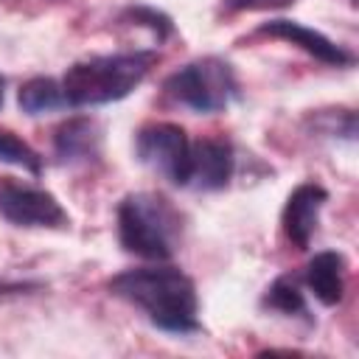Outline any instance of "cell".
Segmentation results:
<instances>
[{"instance_id":"30bf717a","label":"cell","mask_w":359,"mask_h":359,"mask_svg":"<svg viewBox=\"0 0 359 359\" xmlns=\"http://www.w3.org/2000/svg\"><path fill=\"white\" fill-rule=\"evenodd\" d=\"M255 34L292 42L300 50H306L309 56H314L317 62L328 65V67H351L353 65V53L351 50H345L342 45H337L325 34H320V31H314V28L297 22V20H269L264 25H258Z\"/></svg>"},{"instance_id":"4fadbf2b","label":"cell","mask_w":359,"mask_h":359,"mask_svg":"<svg viewBox=\"0 0 359 359\" xmlns=\"http://www.w3.org/2000/svg\"><path fill=\"white\" fill-rule=\"evenodd\" d=\"M264 306L283 314V317H306L309 320V303L306 294L300 292L297 280L289 275H280L269 283L266 294H264Z\"/></svg>"},{"instance_id":"ba28073f","label":"cell","mask_w":359,"mask_h":359,"mask_svg":"<svg viewBox=\"0 0 359 359\" xmlns=\"http://www.w3.org/2000/svg\"><path fill=\"white\" fill-rule=\"evenodd\" d=\"M325 202H328V191L320 182H300L286 196L280 227L289 244H294L297 250H306L311 244L317 224H320V210L325 208Z\"/></svg>"},{"instance_id":"7c38bea8","label":"cell","mask_w":359,"mask_h":359,"mask_svg":"<svg viewBox=\"0 0 359 359\" xmlns=\"http://www.w3.org/2000/svg\"><path fill=\"white\" fill-rule=\"evenodd\" d=\"M17 104H20V109L25 115H48V112H56V109L67 107L62 84L56 79H50V76L28 79L17 93Z\"/></svg>"},{"instance_id":"6da1fadb","label":"cell","mask_w":359,"mask_h":359,"mask_svg":"<svg viewBox=\"0 0 359 359\" xmlns=\"http://www.w3.org/2000/svg\"><path fill=\"white\" fill-rule=\"evenodd\" d=\"M109 294L135 306L157 331L185 337L202 328L196 283L177 266L123 269L107 280Z\"/></svg>"},{"instance_id":"2e32d148","label":"cell","mask_w":359,"mask_h":359,"mask_svg":"<svg viewBox=\"0 0 359 359\" xmlns=\"http://www.w3.org/2000/svg\"><path fill=\"white\" fill-rule=\"evenodd\" d=\"M294 0H222V8L230 14L238 11H272V8H286Z\"/></svg>"},{"instance_id":"5bb4252c","label":"cell","mask_w":359,"mask_h":359,"mask_svg":"<svg viewBox=\"0 0 359 359\" xmlns=\"http://www.w3.org/2000/svg\"><path fill=\"white\" fill-rule=\"evenodd\" d=\"M0 163L6 165H14V168H22L28 174H42V157L39 151L25 143L22 137H17L14 132L8 129H0Z\"/></svg>"},{"instance_id":"d6986e66","label":"cell","mask_w":359,"mask_h":359,"mask_svg":"<svg viewBox=\"0 0 359 359\" xmlns=\"http://www.w3.org/2000/svg\"><path fill=\"white\" fill-rule=\"evenodd\" d=\"M351 3H356V0H351Z\"/></svg>"},{"instance_id":"ac0fdd59","label":"cell","mask_w":359,"mask_h":359,"mask_svg":"<svg viewBox=\"0 0 359 359\" xmlns=\"http://www.w3.org/2000/svg\"><path fill=\"white\" fill-rule=\"evenodd\" d=\"M3 101H6V79L0 73V107H3Z\"/></svg>"},{"instance_id":"3957f363","label":"cell","mask_w":359,"mask_h":359,"mask_svg":"<svg viewBox=\"0 0 359 359\" xmlns=\"http://www.w3.org/2000/svg\"><path fill=\"white\" fill-rule=\"evenodd\" d=\"M115 227L121 247L146 261H168L182 238L180 210L154 191L126 194L118 202Z\"/></svg>"},{"instance_id":"e0dca14e","label":"cell","mask_w":359,"mask_h":359,"mask_svg":"<svg viewBox=\"0 0 359 359\" xmlns=\"http://www.w3.org/2000/svg\"><path fill=\"white\" fill-rule=\"evenodd\" d=\"M39 283H3L0 280V297L3 294H20V292H28V289H36Z\"/></svg>"},{"instance_id":"52a82bcc","label":"cell","mask_w":359,"mask_h":359,"mask_svg":"<svg viewBox=\"0 0 359 359\" xmlns=\"http://www.w3.org/2000/svg\"><path fill=\"white\" fill-rule=\"evenodd\" d=\"M236 149L227 137H202L191 140V171L188 188L196 191H222L233 180Z\"/></svg>"},{"instance_id":"9a60e30c","label":"cell","mask_w":359,"mask_h":359,"mask_svg":"<svg viewBox=\"0 0 359 359\" xmlns=\"http://www.w3.org/2000/svg\"><path fill=\"white\" fill-rule=\"evenodd\" d=\"M121 20H123L126 25L149 28V31L157 36V42H163V39H168V36L174 34V20H171L165 11H160V8H154V6H146V3H132V6H126V8L121 11Z\"/></svg>"},{"instance_id":"7a4b0ae2","label":"cell","mask_w":359,"mask_h":359,"mask_svg":"<svg viewBox=\"0 0 359 359\" xmlns=\"http://www.w3.org/2000/svg\"><path fill=\"white\" fill-rule=\"evenodd\" d=\"M154 62H157V50L90 56L70 65L59 84L67 107H101L135 93L154 67Z\"/></svg>"},{"instance_id":"8fae6325","label":"cell","mask_w":359,"mask_h":359,"mask_svg":"<svg viewBox=\"0 0 359 359\" xmlns=\"http://www.w3.org/2000/svg\"><path fill=\"white\" fill-rule=\"evenodd\" d=\"M345 275H348V261L337 250H323L306 264V283L314 292V297L323 306H339L345 297Z\"/></svg>"},{"instance_id":"277c9868","label":"cell","mask_w":359,"mask_h":359,"mask_svg":"<svg viewBox=\"0 0 359 359\" xmlns=\"http://www.w3.org/2000/svg\"><path fill=\"white\" fill-rule=\"evenodd\" d=\"M165 95L196 112V115H216L224 112L230 104L241 98V84L233 65L222 56H199L188 65L177 67L163 81Z\"/></svg>"},{"instance_id":"9c48e42d","label":"cell","mask_w":359,"mask_h":359,"mask_svg":"<svg viewBox=\"0 0 359 359\" xmlns=\"http://www.w3.org/2000/svg\"><path fill=\"white\" fill-rule=\"evenodd\" d=\"M104 132L101 123L90 115L67 118L53 132V154L59 165H90L101 160Z\"/></svg>"},{"instance_id":"5b68a950","label":"cell","mask_w":359,"mask_h":359,"mask_svg":"<svg viewBox=\"0 0 359 359\" xmlns=\"http://www.w3.org/2000/svg\"><path fill=\"white\" fill-rule=\"evenodd\" d=\"M135 154L146 168L163 174L171 185L188 188L191 137L180 123H171V121L143 123L135 135Z\"/></svg>"},{"instance_id":"8992f818","label":"cell","mask_w":359,"mask_h":359,"mask_svg":"<svg viewBox=\"0 0 359 359\" xmlns=\"http://www.w3.org/2000/svg\"><path fill=\"white\" fill-rule=\"evenodd\" d=\"M0 216L14 227H45V230L70 227L67 210L50 191L22 182L0 185Z\"/></svg>"}]
</instances>
